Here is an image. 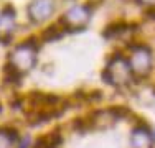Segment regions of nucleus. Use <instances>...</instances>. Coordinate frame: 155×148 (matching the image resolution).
<instances>
[{
  "label": "nucleus",
  "mask_w": 155,
  "mask_h": 148,
  "mask_svg": "<svg viewBox=\"0 0 155 148\" xmlns=\"http://www.w3.org/2000/svg\"><path fill=\"white\" fill-rule=\"evenodd\" d=\"M102 77L107 81L110 86L120 87V86L129 84L132 79V71H130V66H129V61L124 59L122 56L112 58L109 61L104 74H102Z\"/></svg>",
  "instance_id": "1"
},
{
  "label": "nucleus",
  "mask_w": 155,
  "mask_h": 148,
  "mask_svg": "<svg viewBox=\"0 0 155 148\" xmlns=\"http://www.w3.org/2000/svg\"><path fill=\"white\" fill-rule=\"evenodd\" d=\"M36 63V46L30 41L21 43L13 50L10 54V66L15 69L17 72H27L35 66Z\"/></svg>",
  "instance_id": "2"
},
{
  "label": "nucleus",
  "mask_w": 155,
  "mask_h": 148,
  "mask_svg": "<svg viewBox=\"0 0 155 148\" xmlns=\"http://www.w3.org/2000/svg\"><path fill=\"white\" fill-rule=\"evenodd\" d=\"M129 66H130L132 74H137V76L149 74L150 68H152L150 51L145 46H134L132 48V54L129 58Z\"/></svg>",
  "instance_id": "3"
},
{
  "label": "nucleus",
  "mask_w": 155,
  "mask_h": 148,
  "mask_svg": "<svg viewBox=\"0 0 155 148\" xmlns=\"http://www.w3.org/2000/svg\"><path fill=\"white\" fill-rule=\"evenodd\" d=\"M89 21V8L87 7H73L68 13L63 17L61 23L68 30H81Z\"/></svg>",
  "instance_id": "4"
},
{
  "label": "nucleus",
  "mask_w": 155,
  "mask_h": 148,
  "mask_svg": "<svg viewBox=\"0 0 155 148\" xmlns=\"http://www.w3.org/2000/svg\"><path fill=\"white\" fill-rule=\"evenodd\" d=\"M54 10L53 0H31V3L28 5V15H30L31 21L40 23L45 21L51 17Z\"/></svg>",
  "instance_id": "5"
},
{
  "label": "nucleus",
  "mask_w": 155,
  "mask_h": 148,
  "mask_svg": "<svg viewBox=\"0 0 155 148\" xmlns=\"http://www.w3.org/2000/svg\"><path fill=\"white\" fill-rule=\"evenodd\" d=\"M132 148H153V135L147 127H135L130 133Z\"/></svg>",
  "instance_id": "6"
},
{
  "label": "nucleus",
  "mask_w": 155,
  "mask_h": 148,
  "mask_svg": "<svg viewBox=\"0 0 155 148\" xmlns=\"http://www.w3.org/2000/svg\"><path fill=\"white\" fill-rule=\"evenodd\" d=\"M15 23V12L12 7H5L0 13V40H8L13 31Z\"/></svg>",
  "instance_id": "7"
},
{
  "label": "nucleus",
  "mask_w": 155,
  "mask_h": 148,
  "mask_svg": "<svg viewBox=\"0 0 155 148\" xmlns=\"http://www.w3.org/2000/svg\"><path fill=\"white\" fill-rule=\"evenodd\" d=\"M18 140V133L13 128H0V148H13Z\"/></svg>",
  "instance_id": "8"
},
{
  "label": "nucleus",
  "mask_w": 155,
  "mask_h": 148,
  "mask_svg": "<svg viewBox=\"0 0 155 148\" xmlns=\"http://www.w3.org/2000/svg\"><path fill=\"white\" fill-rule=\"evenodd\" d=\"M61 143V137L58 133H46L41 138H38L35 148H58Z\"/></svg>",
  "instance_id": "9"
},
{
  "label": "nucleus",
  "mask_w": 155,
  "mask_h": 148,
  "mask_svg": "<svg viewBox=\"0 0 155 148\" xmlns=\"http://www.w3.org/2000/svg\"><path fill=\"white\" fill-rule=\"evenodd\" d=\"M142 3H145V5H153L155 3V0H140Z\"/></svg>",
  "instance_id": "10"
},
{
  "label": "nucleus",
  "mask_w": 155,
  "mask_h": 148,
  "mask_svg": "<svg viewBox=\"0 0 155 148\" xmlns=\"http://www.w3.org/2000/svg\"><path fill=\"white\" fill-rule=\"evenodd\" d=\"M153 140H155V135H153Z\"/></svg>",
  "instance_id": "11"
}]
</instances>
